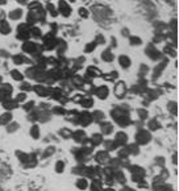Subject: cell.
<instances>
[{
  "label": "cell",
  "instance_id": "obj_1",
  "mask_svg": "<svg viewBox=\"0 0 179 191\" xmlns=\"http://www.w3.org/2000/svg\"><path fill=\"white\" fill-rule=\"evenodd\" d=\"M150 133L146 131V129H141L136 133V144H140V145H145L150 141Z\"/></svg>",
  "mask_w": 179,
  "mask_h": 191
},
{
  "label": "cell",
  "instance_id": "obj_2",
  "mask_svg": "<svg viewBox=\"0 0 179 191\" xmlns=\"http://www.w3.org/2000/svg\"><path fill=\"white\" fill-rule=\"evenodd\" d=\"M11 94H12V86H9V84L1 86L0 87V102L4 103L5 100H9Z\"/></svg>",
  "mask_w": 179,
  "mask_h": 191
},
{
  "label": "cell",
  "instance_id": "obj_3",
  "mask_svg": "<svg viewBox=\"0 0 179 191\" xmlns=\"http://www.w3.org/2000/svg\"><path fill=\"white\" fill-rule=\"evenodd\" d=\"M44 45H45V49H47V50L56 48L57 40L54 38V36L51 34V33H47V36H45L44 37Z\"/></svg>",
  "mask_w": 179,
  "mask_h": 191
},
{
  "label": "cell",
  "instance_id": "obj_4",
  "mask_svg": "<svg viewBox=\"0 0 179 191\" xmlns=\"http://www.w3.org/2000/svg\"><path fill=\"white\" fill-rule=\"evenodd\" d=\"M96 161H98L100 165H104V163H108L110 162V154H108V151H99V153H96L95 156Z\"/></svg>",
  "mask_w": 179,
  "mask_h": 191
},
{
  "label": "cell",
  "instance_id": "obj_5",
  "mask_svg": "<svg viewBox=\"0 0 179 191\" xmlns=\"http://www.w3.org/2000/svg\"><path fill=\"white\" fill-rule=\"evenodd\" d=\"M115 142L117 144V146H121V145H125L126 141H128V136L125 135L124 132H117L116 133V137H115Z\"/></svg>",
  "mask_w": 179,
  "mask_h": 191
},
{
  "label": "cell",
  "instance_id": "obj_6",
  "mask_svg": "<svg viewBox=\"0 0 179 191\" xmlns=\"http://www.w3.org/2000/svg\"><path fill=\"white\" fill-rule=\"evenodd\" d=\"M58 8H59V13H62L65 17H69L70 13H71V8H70V5L66 1H59Z\"/></svg>",
  "mask_w": 179,
  "mask_h": 191
},
{
  "label": "cell",
  "instance_id": "obj_7",
  "mask_svg": "<svg viewBox=\"0 0 179 191\" xmlns=\"http://www.w3.org/2000/svg\"><path fill=\"white\" fill-rule=\"evenodd\" d=\"M125 92H126V87H125V84H124V82H119L117 86L115 87V94H116V96L123 98V96L125 95Z\"/></svg>",
  "mask_w": 179,
  "mask_h": 191
},
{
  "label": "cell",
  "instance_id": "obj_8",
  "mask_svg": "<svg viewBox=\"0 0 179 191\" xmlns=\"http://www.w3.org/2000/svg\"><path fill=\"white\" fill-rule=\"evenodd\" d=\"M108 89L105 86H100V87H98V89L95 90V94H96V96L98 98H100V99H105L108 96Z\"/></svg>",
  "mask_w": 179,
  "mask_h": 191
},
{
  "label": "cell",
  "instance_id": "obj_9",
  "mask_svg": "<svg viewBox=\"0 0 179 191\" xmlns=\"http://www.w3.org/2000/svg\"><path fill=\"white\" fill-rule=\"evenodd\" d=\"M36 49H37V44H34V42H25V44L23 45V50L29 54L34 53Z\"/></svg>",
  "mask_w": 179,
  "mask_h": 191
},
{
  "label": "cell",
  "instance_id": "obj_10",
  "mask_svg": "<svg viewBox=\"0 0 179 191\" xmlns=\"http://www.w3.org/2000/svg\"><path fill=\"white\" fill-rule=\"evenodd\" d=\"M91 115L87 113V112H84V113H82L79 116V123L82 124V125H88V124L92 121V119H91Z\"/></svg>",
  "mask_w": 179,
  "mask_h": 191
},
{
  "label": "cell",
  "instance_id": "obj_11",
  "mask_svg": "<svg viewBox=\"0 0 179 191\" xmlns=\"http://www.w3.org/2000/svg\"><path fill=\"white\" fill-rule=\"evenodd\" d=\"M71 136L74 137V140L77 142H83L86 140V133H84V131H75Z\"/></svg>",
  "mask_w": 179,
  "mask_h": 191
},
{
  "label": "cell",
  "instance_id": "obj_12",
  "mask_svg": "<svg viewBox=\"0 0 179 191\" xmlns=\"http://www.w3.org/2000/svg\"><path fill=\"white\" fill-rule=\"evenodd\" d=\"M116 120V123L119 124L120 127H126V125H129L130 124V119L126 115H123V116H120V117H117V119H115Z\"/></svg>",
  "mask_w": 179,
  "mask_h": 191
},
{
  "label": "cell",
  "instance_id": "obj_13",
  "mask_svg": "<svg viewBox=\"0 0 179 191\" xmlns=\"http://www.w3.org/2000/svg\"><path fill=\"white\" fill-rule=\"evenodd\" d=\"M146 53L149 54V56H150L153 59H157V58H158V57H159V51L157 50L156 48L153 46V45H150V46L148 48V49H146Z\"/></svg>",
  "mask_w": 179,
  "mask_h": 191
},
{
  "label": "cell",
  "instance_id": "obj_14",
  "mask_svg": "<svg viewBox=\"0 0 179 191\" xmlns=\"http://www.w3.org/2000/svg\"><path fill=\"white\" fill-rule=\"evenodd\" d=\"M9 32H11V25L7 21H1L0 23V33L1 34H8Z\"/></svg>",
  "mask_w": 179,
  "mask_h": 191
},
{
  "label": "cell",
  "instance_id": "obj_15",
  "mask_svg": "<svg viewBox=\"0 0 179 191\" xmlns=\"http://www.w3.org/2000/svg\"><path fill=\"white\" fill-rule=\"evenodd\" d=\"M102 75V71L96 67H88L87 69V77H100Z\"/></svg>",
  "mask_w": 179,
  "mask_h": 191
},
{
  "label": "cell",
  "instance_id": "obj_16",
  "mask_svg": "<svg viewBox=\"0 0 179 191\" xmlns=\"http://www.w3.org/2000/svg\"><path fill=\"white\" fill-rule=\"evenodd\" d=\"M34 89V91L38 94V95H42V96H46V95H49V90L46 89V87H42V86H34L33 87Z\"/></svg>",
  "mask_w": 179,
  "mask_h": 191
},
{
  "label": "cell",
  "instance_id": "obj_17",
  "mask_svg": "<svg viewBox=\"0 0 179 191\" xmlns=\"http://www.w3.org/2000/svg\"><path fill=\"white\" fill-rule=\"evenodd\" d=\"M12 120V115L11 113H4L0 116V124L1 125H7V124H9Z\"/></svg>",
  "mask_w": 179,
  "mask_h": 191
},
{
  "label": "cell",
  "instance_id": "obj_18",
  "mask_svg": "<svg viewBox=\"0 0 179 191\" xmlns=\"http://www.w3.org/2000/svg\"><path fill=\"white\" fill-rule=\"evenodd\" d=\"M77 187L80 190H84L88 187V182H87L86 178H79V179L77 181Z\"/></svg>",
  "mask_w": 179,
  "mask_h": 191
},
{
  "label": "cell",
  "instance_id": "obj_19",
  "mask_svg": "<svg viewBox=\"0 0 179 191\" xmlns=\"http://www.w3.org/2000/svg\"><path fill=\"white\" fill-rule=\"evenodd\" d=\"M80 104L83 105L84 108H90V107H92L94 100H92V99H91V98H88V96H86V98H82Z\"/></svg>",
  "mask_w": 179,
  "mask_h": 191
},
{
  "label": "cell",
  "instance_id": "obj_20",
  "mask_svg": "<svg viewBox=\"0 0 179 191\" xmlns=\"http://www.w3.org/2000/svg\"><path fill=\"white\" fill-rule=\"evenodd\" d=\"M119 62L123 67H129L130 66V59L126 56H120L119 57Z\"/></svg>",
  "mask_w": 179,
  "mask_h": 191
},
{
  "label": "cell",
  "instance_id": "obj_21",
  "mask_svg": "<svg viewBox=\"0 0 179 191\" xmlns=\"http://www.w3.org/2000/svg\"><path fill=\"white\" fill-rule=\"evenodd\" d=\"M3 105H4V108L5 110H13V108H16V105H17V102L16 100H5L4 103H3Z\"/></svg>",
  "mask_w": 179,
  "mask_h": 191
},
{
  "label": "cell",
  "instance_id": "obj_22",
  "mask_svg": "<svg viewBox=\"0 0 179 191\" xmlns=\"http://www.w3.org/2000/svg\"><path fill=\"white\" fill-rule=\"evenodd\" d=\"M102 58H103V61H105V62H111V61L115 59V57L112 56L111 50H105V51H103Z\"/></svg>",
  "mask_w": 179,
  "mask_h": 191
},
{
  "label": "cell",
  "instance_id": "obj_23",
  "mask_svg": "<svg viewBox=\"0 0 179 191\" xmlns=\"http://www.w3.org/2000/svg\"><path fill=\"white\" fill-rule=\"evenodd\" d=\"M21 16H23V11L21 10H15L13 12H11L9 13V19L11 20H19Z\"/></svg>",
  "mask_w": 179,
  "mask_h": 191
},
{
  "label": "cell",
  "instance_id": "obj_24",
  "mask_svg": "<svg viewBox=\"0 0 179 191\" xmlns=\"http://www.w3.org/2000/svg\"><path fill=\"white\" fill-rule=\"evenodd\" d=\"M112 124L110 123H103L102 124V129H103V133H105V135H110V133H112Z\"/></svg>",
  "mask_w": 179,
  "mask_h": 191
},
{
  "label": "cell",
  "instance_id": "obj_25",
  "mask_svg": "<svg viewBox=\"0 0 179 191\" xmlns=\"http://www.w3.org/2000/svg\"><path fill=\"white\" fill-rule=\"evenodd\" d=\"M113 178L116 179V182H120V183H124V182H125V177H124V174L121 171L113 173Z\"/></svg>",
  "mask_w": 179,
  "mask_h": 191
},
{
  "label": "cell",
  "instance_id": "obj_26",
  "mask_svg": "<svg viewBox=\"0 0 179 191\" xmlns=\"http://www.w3.org/2000/svg\"><path fill=\"white\" fill-rule=\"evenodd\" d=\"M11 75L13 77L15 80H23V79H24V75L21 74L19 70H12V71H11Z\"/></svg>",
  "mask_w": 179,
  "mask_h": 191
},
{
  "label": "cell",
  "instance_id": "obj_27",
  "mask_svg": "<svg viewBox=\"0 0 179 191\" xmlns=\"http://www.w3.org/2000/svg\"><path fill=\"white\" fill-rule=\"evenodd\" d=\"M91 141H92L94 145H100L103 142V136L102 135H94L92 138H91Z\"/></svg>",
  "mask_w": 179,
  "mask_h": 191
},
{
  "label": "cell",
  "instance_id": "obj_28",
  "mask_svg": "<svg viewBox=\"0 0 179 191\" xmlns=\"http://www.w3.org/2000/svg\"><path fill=\"white\" fill-rule=\"evenodd\" d=\"M50 94H51V96H53V99H56V100L62 98V90H59V89H54Z\"/></svg>",
  "mask_w": 179,
  "mask_h": 191
},
{
  "label": "cell",
  "instance_id": "obj_29",
  "mask_svg": "<svg viewBox=\"0 0 179 191\" xmlns=\"http://www.w3.org/2000/svg\"><path fill=\"white\" fill-rule=\"evenodd\" d=\"M129 170L132 171L133 174H141V175H145L144 169H142V168H140V166H130V169H129Z\"/></svg>",
  "mask_w": 179,
  "mask_h": 191
},
{
  "label": "cell",
  "instance_id": "obj_30",
  "mask_svg": "<svg viewBox=\"0 0 179 191\" xmlns=\"http://www.w3.org/2000/svg\"><path fill=\"white\" fill-rule=\"evenodd\" d=\"M91 189H92V191H99L102 189V182L99 179H95L92 182V184H91Z\"/></svg>",
  "mask_w": 179,
  "mask_h": 191
},
{
  "label": "cell",
  "instance_id": "obj_31",
  "mask_svg": "<svg viewBox=\"0 0 179 191\" xmlns=\"http://www.w3.org/2000/svg\"><path fill=\"white\" fill-rule=\"evenodd\" d=\"M30 135H32L33 138H38V137H40V131H38V127L37 125L32 127V129H30Z\"/></svg>",
  "mask_w": 179,
  "mask_h": 191
},
{
  "label": "cell",
  "instance_id": "obj_32",
  "mask_svg": "<svg viewBox=\"0 0 179 191\" xmlns=\"http://www.w3.org/2000/svg\"><path fill=\"white\" fill-rule=\"evenodd\" d=\"M63 170H65V162L63 161H58L56 165V171L57 173H62Z\"/></svg>",
  "mask_w": 179,
  "mask_h": 191
},
{
  "label": "cell",
  "instance_id": "obj_33",
  "mask_svg": "<svg viewBox=\"0 0 179 191\" xmlns=\"http://www.w3.org/2000/svg\"><path fill=\"white\" fill-rule=\"evenodd\" d=\"M25 59H24V57L21 56V54H16V56L13 57V62L16 63V65H20V63H23Z\"/></svg>",
  "mask_w": 179,
  "mask_h": 191
},
{
  "label": "cell",
  "instance_id": "obj_34",
  "mask_svg": "<svg viewBox=\"0 0 179 191\" xmlns=\"http://www.w3.org/2000/svg\"><path fill=\"white\" fill-rule=\"evenodd\" d=\"M96 45H98L96 42H91V44H88L86 48H84V51H86V53H90V51H92L94 49H95Z\"/></svg>",
  "mask_w": 179,
  "mask_h": 191
},
{
  "label": "cell",
  "instance_id": "obj_35",
  "mask_svg": "<svg viewBox=\"0 0 179 191\" xmlns=\"http://www.w3.org/2000/svg\"><path fill=\"white\" fill-rule=\"evenodd\" d=\"M117 71H113V72H111V74H107V75H104V78L107 80H113V79H116L117 78Z\"/></svg>",
  "mask_w": 179,
  "mask_h": 191
},
{
  "label": "cell",
  "instance_id": "obj_36",
  "mask_svg": "<svg viewBox=\"0 0 179 191\" xmlns=\"http://www.w3.org/2000/svg\"><path fill=\"white\" fill-rule=\"evenodd\" d=\"M29 32L32 33V34L34 36V37H41V30L38 29V28H36V26H33V28L30 29Z\"/></svg>",
  "mask_w": 179,
  "mask_h": 191
},
{
  "label": "cell",
  "instance_id": "obj_37",
  "mask_svg": "<svg viewBox=\"0 0 179 191\" xmlns=\"http://www.w3.org/2000/svg\"><path fill=\"white\" fill-rule=\"evenodd\" d=\"M79 15L82 17H84V19H87L88 17V11L86 8H79Z\"/></svg>",
  "mask_w": 179,
  "mask_h": 191
},
{
  "label": "cell",
  "instance_id": "obj_38",
  "mask_svg": "<svg viewBox=\"0 0 179 191\" xmlns=\"http://www.w3.org/2000/svg\"><path fill=\"white\" fill-rule=\"evenodd\" d=\"M61 135H62L63 137H70V136H71L72 133L70 132V131H69L67 128H65V129H62V131H61Z\"/></svg>",
  "mask_w": 179,
  "mask_h": 191
},
{
  "label": "cell",
  "instance_id": "obj_39",
  "mask_svg": "<svg viewBox=\"0 0 179 191\" xmlns=\"http://www.w3.org/2000/svg\"><path fill=\"white\" fill-rule=\"evenodd\" d=\"M130 44H132V45L141 44V38H138V37H130Z\"/></svg>",
  "mask_w": 179,
  "mask_h": 191
},
{
  "label": "cell",
  "instance_id": "obj_40",
  "mask_svg": "<svg viewBox=\"0 0 179 191\" xmlns=\"http://www.w3.org/2000/svg\"><path fill=\"white\" fill-rule=\"evenodd\" d=\"M25 99H26V95L24 92H21L17 95V98H16V102H25Z\"/></svg>",
  "mask_w": 179,
  "mask_h": 191
},
{
  "label": "cell",
  "instance_id": "obj_41",
  "mask_svg": "<svg viewBox=\"0 0 179 191\" xmlns=\"http://www.w3.org/2000/svg\"><path fill=\"white\" fill-rule=\"evenodd\" d=\"M157 191H170V187L167 184H161V186L157 187Z\"/></svg>",
  "mask_w": 179,
  "mask_h": 191
},
{
  "label": "cell",
  "instance_id": "obj_42",
  "mask_svg": "<svg viewBox=\"0 0 179 191\" xmlns=\"http://www.w3.org/2000/svg\"><path fill=\"white\" fill-rule=\"evenodd\" d=\"M47 10L50 11V15H51V16H57V11L54 10V7L50 4V3H49V4H47Z\"/></svg>",
  "mask_w": 179,
  "mask_h": 191
},
{
  "label": "cell",
  "instance_id": "obj_43",
  "mask_svg": "<svg viewBox=\"0 0 179 191\" xmlns=\"http://www.w3.org/2000/svg\"><path fill=\"white\" fill-rule=\"evenodd\" d=\"M94 117H95V119L98 120V121H100V120H103V117H104V116H103V113H102V112L96 111L95 113H94Z\"/></svg>",
  "mask_w": 179,
  "mask_h": 191
},
{
  "label": "cell",
  "instance_id": "obj_44",
  "mask_svg": "<svg viewBox=\"0 0 179 191\" xmlns=\"http://www.w3.org/2000/svg\"><path fill=\"white\" fill-rule=\"evenodd\" d=\"M138 115L141 116V119H146V117H148V111H145V110H138Z\"/></svg>",
  "mask_w": 179,
  "mask_h": 191
},
{
  "label": "cell",
  "instance_id": "obj_45",
  "mask_svg": "<svg viewBox=\"0 0 179 191\" xmlns=\"http://www.w3.org/2000/svg\"><path fill=\"white\" fill-rule=\"evenodd\" d=\"M149 127H150V129H153V131H156V129H158V124H157V121H151V123L149 124Z\"/></svg>",
  "mask_w": 179,
  "mask_h": 191
},
{
  "label": "cell",
  "instance_id": "obj_46",
  "mask_svg": "<svg viewBox=\"0 0 179 191\" xmlns=\"http://www.w3.org/2000/svg\"><path fill=\"white\" fill-rule=\"evenodd\" d=\"M33 105H34V103H33V102H29V103H26V104L24 105V108H25L26 111H30V110L33 108Z\"/></svg>",
  "mask_w": 179,
  "mask_h": 191
},
{
  "label": "cell",
  "instance_id": "obj_47",
  "mask_svg": "<svg viewBox=\"0 0 179 191\" xmlns=\"http://www.w3.org/2000/svg\"><path fill=\"white\" fill-rule=\"evenodd\" d=\"M54 150H56V149H54L53 146L47 148V149H46V151H45V156H50V154H53V153H54Z\"/></svg>",
  "mask_w": 179,
  "mask_h": 191
},
{
  "label": "cell",
  "instance_id": "obj_48",
  "mask_svg": "<svg viewBox=\"0 0 179 191\" xmlns=\"http://www.w3.org/2000/svg\"><path fill=\"white\" fill-rule=\"evenodd\" d=\"M21 89H23V90H25V91H28V90H32V87H30L28 83H23V86H21Z\"/></svg>",
  "mask_w": 179,
  "mask_h": 191
},
{
  "label": "cell",
  "instance_id": "obj_49",
  "mask_svg": "<svg viewBox=\"0 0 179 191\" xmlns=\"http://www.w3.org/2000/svg\"><path fill=\"white\" fill-rule=\"evenodd\" d=\"M54 112H56V113H65V110H62L61 107H56L54 108Z\"/></svg>",
  "mask_w": 179,
  "mask_h": 191
},
{
  "label": "cell",
  "instance_id": "obj_50",
  "mask_svg": "<svg viewBox=\"0 0 179 191\" xmlns=\"http://www.w3.org/2000/svg\"><path fill=\"white\" fill-rule=\"evenodd\" d=\"M103 191H115V190H112V189H104Z\"/></svg>",
  "mask_w": 179,
  "mask_h": 191
},
{
  "label": "cell",
  "instance_id": "obj_51",
  "mask_svg": "<svg viewBox=\"0 0 179 191\" xmlns=\"http://www.w3.org/2000/svg\"><path fill=\"white\" fill-rule=\"evenodd\" d=\"M125 191H133V190H130V189H126Z\"/></svg>",
  "mask_w": 179,
  "mask_h": 191
},
{
  "label": "cell",
  "instance_id": "obj_52",
  "mask_svg": "<svg viewBox=\"0 0 179 191\" xmlns=\"http://www.w3.org/2000/svg\"><path fill=\"white\" fill-rule=\"evenodd\" d=\"M0 80H1V78H0Z\"/></svg>",
  "mask_w": 179,
  "mask_h": 191
}]
</instances>
